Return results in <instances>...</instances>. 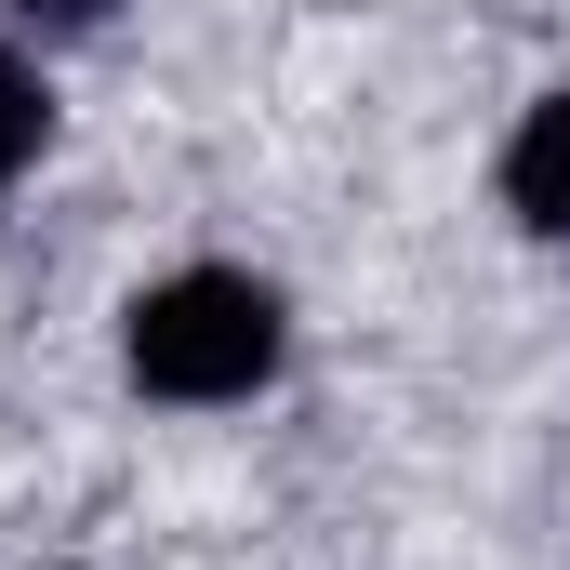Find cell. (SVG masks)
Segmentation results:
<instances>
[{
	"instance_id": "obj_1",
	"label": "cell",
	"mask_w": 570,
	"mask_h": 570,
	"mask_svg": "<svg viewBox=\"0 0 570 570\" xmlns=\"http://www.w3.org/2000/svg\"><path fill=\"white\" fill-rule=\"evenodd\" d=\"M292 372V292L239 253H186L120 292V385L146 412H253Z\"/></svg>"
},
{
	"instance_id": "obj_2",
	"label": "cell",
	"mask_w": 570,
	"mask_h": 570,
	"mask_svg": "<svg viewBox=\"0 0 570 570\" xmlns=\"http://www.w3.org/2000/svg\"><path fill=\"white\" fill-rule=\"evenodd\" d=\"M491 213L531 239V253H570V80H544L504 146H491Z\"/></svg>"
},
{
	"instance_id": "obj_3",
	"label": "cell",
	"mask_w": 570,
	"mask_h": 570,
	"mask_svg": "<svg viewBox=\"0 0 570 570\" xmlns=\"http://www.w3.org/2000/svg\"><path fill=\"white\" fill-rule=\"evenodd\" d=\"M53 134H67V94H53V53L0 27V213L53 173Z\"/></svg>"
},
{
	"instance_id": "obj_4",
	"label": "cell",
	"mask_w": 570,
	"mask_h": 570,
	"mask_svg": "<svg viewBox=\"0 0 570 570\" xmlns=\"http://www.w3.org/2000/svg\"><path fill=\"white\" fill-rule=\"evenodd\" d=\"M134 0H0V27L13 40H40V53H67V40H107Z\"/></svg>"
},
{
	"instance_id": "obj_5",
	"label": "cell",
	"mask_w": 570,
	"mask_h": 570,
	"mask_svg": "<svg viewBox=\"0 0 570 570\" xmlns=\"http://www.w3.org/2000/svg\"><path fill=\"white\" fill-rule=\"evenodd\" d=\"M27 570H80V558H27Z\"/></svg>"
}]
</instances>
